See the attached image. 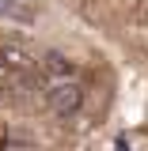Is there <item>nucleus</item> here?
Listing matches in <instances>:
<instances>
[{"mask_svg":"<svg viewBox=\"0 0 148 151\" xmlns=\"http://www.w3.org/2000/svg\"><path fill=\"white\" fill-rule=\"evenodd\" d=\"M42 68H46V76H50V83H46L50 110H53V113H61V117L76 113L80 98H84V87L76 83V68L65 60V57H53V53L42 60Z\"/></svg>","mask_w":148,"mask_h":151,"instance_id":"f257e3e1","label":"nucleus"},{"mask_svg":"<svg viewBox=\"0 0 148 151\" xmlns=\"http://www.w3.org/2000/svg\"><path fill=\"white\" fill-rule=\"evenodd\" d=\"M31 57L15 45H0V102H12L31 79Z\"/></svg>","mask_w":148,"mask_h":151,"instance_id":"f03ea898","label":"nucleus"}]
</instances>
